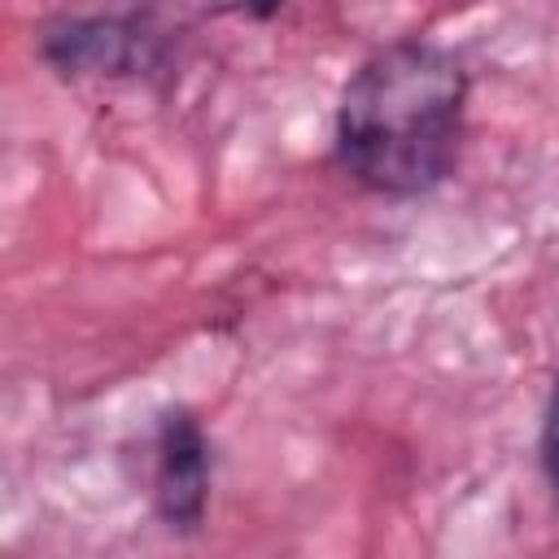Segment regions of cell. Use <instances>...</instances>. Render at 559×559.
Instances as JSON below:
<instances>
[{
    "instance_id": "4",
    "label": "cell",
    "mask_w": 559,
    "mask_h": 559,
    "mask_svg": "<svg viewBox=\"0 0 559 559\" xmlns=\"http://www.w3.org/2000/svg\"><path fill=\"white\" fill-rule=\"evenodd\" d=\"M537 459H542V472H546V485H550V493L559 498V380L550 384V397H546V411H542Z\"/></svg>"
},
{
    "instance_id": "3",
    "label": "cell",
    "mask_w": 559,
    "mask_h": 559,
    "mask_svg": "<svg viewBox=\"0 0 559 559\" xmlns=\"http://www.w3.org/2000/svg\"><path fill=\"white\" fill-rule=\"evenodd\" d=\"M214 445L188 406H166L153 428V511L170 533H197L210 511Z\"/></svg>"
},
{
    "instance_id": "1",
    "label": "cell",
    "mask_w": 559,
    "mask_h": 559,
    "mask_svg": "<svg viewBox=\"0 0 559 559\" xmlns=\"http://www.w3.org/2000/svg\"><path fill=\"white\" fill-rule=\"evenodd\" d=\"M467 96L472 74L445 44H380L341 83L332 157L376 197H424L459 166Z\"/></svg>"
},
{
    "instance_id": "2",
    "label": "cell",
    "mask_w": 559,
    "mask_h": 559,
    "mask_svg": "<svg viewBox=\"0 0 559 559\" xmlns=\"http://www.w3.org/2000/svg\"><path fill=\"white\" fill-rule=\"evenodd\" d=\"M35 52L61 79H140L166 61V35L140 13H57Z\"/></svg>"
}]
</instances>
